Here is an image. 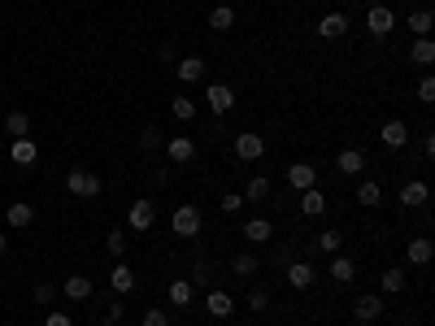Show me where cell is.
Masks as SVG:
<instances>
[{
  "instance_id": "cell-1",
  "label": "cell",
  "mask_w": 435,
  "mask_h": 326,
  "mask_svg": "<svg viewBox=\"0 0 435 326\" xmlns=\"http://www.w3.org/2000/svg\"><path fill=\"white\" fill-rule=\"evenodd\" d=\"M66 187H70V196H79V200H96L100 196V174L87 170V165H74L66 174Z\"/></svg>"
},
{
  "instance_id": "cell-2",
  "label": "cell",
  "mask_w": 435,
  "mask_h": 326,
  "mask_svg": "<svg viewBox=\"0 0 435 326\" xmlns=\"http://www.w3.org/2000/svg\"><path fill=\"white\" fill-rule=\"evenodd\" d=\"M170 231H174L178 239L200 235V209H196V205H178V209H174V218H170Z\"/></svg>"
},
{
  "instance_id": "cell-3",
  "label": "cell",
  "mask_w": 435,
  "mask_h": 326,
  "mask_svg": "<svg viewBox=\"0 0 435 326\" xmlns=\"http://www.w3.org/2000/svg\"><path fill=\"white\" fill-rule=\"evenodd\" d=\"M383 309H388V300H383L379 291H366V296L353 300V318H357V322H379Z\"/></svg>"
},
{
  "instance_id": "cell-4",
  "label": "cell",
  "mask_w": 435,
  "mask_h": 326,
  "mask_svg": "<svg viewBox=\"0 0 435 326\" xmlns=\"http://www.w3.org/2000/svg\"><path fill=\"white\" fill-rule=\"evenodd\" d=\"M366 27H370V35H374V39H383V35H392V31H396V13H392L388 5H370Z\"/></svg>"
},
{
  "instance_id": "cell-5",
  "label": "cell",
  "mask_w": 435,
  "mask_h": 326,
  "mask_svg": "<svg viewBox=\"0 0 435 326\" xmlns=\"http://www.w3.org/2000/svg\"><path fill=\"white\" fill-rule=\"evenodd\" d=\"M204 105H209V109L222 118V113L235 109V92L226 87V83H209V87H204Z\"/></svg>"
},
{
  "instance_id": "cell-6",
  "label": "cell",
  "mask_w": 435,
  "mask_h": 326,
  "mask_svg": "<svg viewBox=\"0 0 435 326\" xmlns=\"http://www.w3.org/2000/svg\"><path fill=\"white\" fill-rule=\"evenodd\" d=\"M288 183H292L296 192L318 187V165H314V161H296V165H288Z\"/></svg>"
},
{
  "instance_id": "cell-7",
  "label": "cell",
  "mask_w": 435,
  "mask_h": 326,
  "mask_svg": "<svg viewBox=\"0 0 435 326\" xmlns=\"http://www.w3.org/2000/svg\"><path fill=\"white\" fill-rule=\"evenodd\" d=\"M126 222H131V231H148L152 222H157V205H152V200H131Z\"/></svg>"
},
{
  "instance_id": "cell-8",
  "label": "cell",
  "mask_w": 435,
  "mask_h": 326,
  "mask_svg": "<svg viewBox=\"0 0 435 326\" xmlns=\"http://www.w3.org/2000/svg\"><path fill=\"white\" fill-rule=\"evenodd\" d=\"M314 279H318V270L310 265V257L288 265V287H296V291H310V287H314Z\"/></svg>"
},
{
  "instance_id": "cell-9",
  "label": "cell",
  "mask_w": 435,
  "mask_h": 326,
  "mask_svg": "<svg viewBox=\"0 0 435 326\" xmlns=\"http://www.w3.org/2000/svg\"><path fill=\"white\" fill-rule=\"evenodd\" d=\"M196 157V144L188 139V135H174V139H166V161L170 165H188Z\"/></svg>"
},
{
  "instance_id": "cell-10",
  "label": "cell",
  "mask_w": 435,
  "mask_h": 326,
  "mask_svg": "<svg viewBox=\"0 0 435 326\" xmlns=\"http://www.w3.org/2000/svg\"><path fill=\"white\" fill-rule=\"evenodd\" d=\"M266 153V139L257 135V131H244V135H235V157L240 161H257Z\"/></svg>"
},
{
  "instance_id": "cell-11",
  "label": "cell",
  "mask_w": 435,
  "mask_h": 326,
  "mask_svg": "<svg viewBox=\"0 0 435 326\" xmlns=\"http://www.w3.org/2000/svg\"><path fill=\"white\" fill-rule=\"evenodd\" d=\"M326 274H331V283H336V287H348V283L357 279V265H353V257L336 253V257H331V265H326Z\"/></svg>"
},
{
  "instance_id": "cell-12",
  "label": "cell",
  "mask_w": 435,
  "mask_h": 326,
  "mask_svg": "<svg viewBox=\"0 0 435 326\" xmlns=\"http://www.w3.org/2000/svg\"><path fill=\"white\" fill-rule=\"evenodd\" d=\"M204 309H209V318H231L235 313V300L226 296L222 287H209V291H204Z\"/></svg>"
},
{
  "instance_id": "cell-13",
  "label": "cell",
  "mask_w": 435,
  "mask_h": 326,
  "mask_svg": "<svg viewBox=\"0 0 435 326\" xmlns=\"http://www.w3.org/2000/svg\"><path fill=\"white\" fill-rule=\"evenodd\" d=\"M379 139L388 144V148H405V144H409V127H405L400 118H388V122L379 127Z\"/></svg>"
},
{
  "instance_id": "cell-14",
  "label": "cell",
  "mask_w": 435,
  "mask_h": 326,
  "mask_svg": "<svg viewBox=\"0 0 435 326\" xmlns=\"http://www.w3.org/2000/svg\"><path fill=\"white\" fill-rule=\"evenodd\" d=\"M427 196H431V187H427L422 179H409V183L400 187V205H405V209H422Z\"/></svg>"
},
{
  "instance_id": "cell-15",
  "label": "cell",
  "mask_w": 435,
  "mask_h": 326,
  "mask_svg": "<svg viewBox=\"0 0 435 326\" xmlns=\"http://www.w3.org/2000/svg\"><path fill=\"white\" fill-rule=\"evenodd\" d=\"M405 257H409V265H431L435 244H431L427 235H414V239H409V248H405Z\"/></svg>"
},
{
  "instance_id": "cell-16",
  "label": "cell",
  "mask_w": 435,
  "mask_h": 326,
  "mask_svg": "<svg viewBox=\"0 0 435 326\" xmlns=\"http://www.w3.org/2000/svg\"><path fill=\"white\" fill-rule=\"evenodd\" d=\"M336 170H340V174H348V179H353V174H362V170H366V153H362V148H340Z\"/></svg>"
},
{
  "instance_id": "cell-17",
  "label": "cell",
  "mask_w": 435,
  "mask_h": 326,
  "mask_svg": "<svg viewBox=\"0 0 435 326\" xmlns=\"http://www.w3.org/2000/svg\"><path fill=\"white\" fill-rule=\"evenodd\" d=\"M318 35H322V39H344V35H348V13H326V18L318 22Z\"/></svg>"
},
{
  "instance_id": "cell-18",
  "label": "cell",
  "mask_w": 435,
  "mask_h": 326,
  "mask_svg": "<svg viewBox=\"0 0 435 326\" xmlns=\"http://www.w3.org/2000/svg\"><path fill=\"white\" fill-rule=\"evenodd\" d=\"M166 300H170V305H174V309H188V305H192V300H196V287H192L188 279H174V283L166 287Z\"/></svg>"
},
{
  "instance_id": "cell-19",
  "label": "cell",
  "mask_w": 435,
  "mask_h": 326,
  "mask_svg": "<svg viewBox=\"0 0 435 326\" xmlns=\"http://www.w3.org/2000/svg\"><path fill=\"white\" fill-rule=\"evenodd\" d=\"M5 222H9L13 231H22V227H31V222H35V209L27 205V200H13V205L5 209Z\"/></svg>"
},
{
  "instance_id": "cell-20",
  "label": "cell",
  "mask_w": 435,
  "mask_h": 326,
  "mask_svg": "<svg viewBox=\"0 0 435 326\" xmlns=\"http://www.w3.org/2000/svg\"><path fill=\"white\" fill-rule=\"evenodd\" d=\"M178 79H183V83H200L204 79V70H209V61H200V57H178Z\"/></svg>"
},
{
  "instance_id": "cell-21",
  "label": "cell",
  "mask_w": 435,
  "mask_h": 326,
  "mask_svg": "<svg viewBox=\"0 0 435 326\" xmlns=\"http://www.w3.org/2000/svg\"><path fill=\"white\" fill-rule=\"evenodd\" d=\"M9 157H13V165H35V161H39V148H35V139L27 135V139H13Z\"/></svg>"
},
{
  "instance_id": "cell-22",
  "label": "cell",
  "mask_w": 435,
  "mask_h": 326,
  "mask_svg": "<svg viewBox=\"0 0 435 326\" xmlns=\"http://www.w3.org/2000/svg\"><path fill=\"white\" fill-rule=\"evenodd\" d=\"M109 287H114L118 296H131V291H135V270H131V265H114V270H109Z\"/></svg>"
},
{
  "instance_id": "cell-23",
  "label": "cell",
  "mask_w": 435,
  "mask_h": 326,
  "mask_svg": "<svg viewBox=\"0 0 435 326\" xmlns=\"http://www.w3.org/2000/svg\"><path fill=\"white\" fill-rule=\"evenodd\" d=\"M270 235H274L270 218H248V222H244V239H248V244H270Z\"/></svg>"
},
{
  "instance_id": "cell-24",
  "label": "cell",
  "mask_w": 435,
  "mask_h": 326,
  "mask_svg": "<svg viewBox=\"0 0 435 326\" xmlns=\"http://www.w3.org/2000/svg\"><path fill=\"white\" fill-rule=\"evenodd\" d=\"M405 283H409V274H405V270H396V265L379 274V287H383V296H400V291H405Z\"/></svg>"
},
{
  "instance_id": "cell-25",
  "label": "cell",
  "mask_w": 435,
  "mask_h": 326,
  "mask_svg": "<svg viewBox=\"0 0 435 326\" xmlns=\"http://www.w3.org/2000/svg\"><path fill=\"white\" fill-rule=\"evenodd\" d=\"M300 213H305V218H322V213H326V196H322L318 187L300 192Z\"/></svg>"
},
{
  "instance_id": "cell-26",
  "label": "cell",
  "mask_w": 435,
  "mask_h": 326,
  "mask_svg": "<svg viewBox=\"0 0 435 326\" xmlns=\"http://www.w3.org/2000/svg\"><path fill=\"white\" fill-rule=\"evenodd\" d=\"M357 205H366V209H379V205H383V187H379L374 179L357 183Z\"/></svg>"
},
{
  "instance_id": "cell-27",
  "label": "cell",
  "mask_w": 435,
  "mask_h": 326,
  "mask_svg": "<svg viewBox=\"0 0 435 326\" xmlns=\"http://www.w3.org/2000/svg\"><path fill=\"white\" fill-rule=\"evenodd\" d=\"M61 291H66L70 300H87V296H92V279H87V274H70V279L61 283Z\"/></svg>"
},
{
  "instance_id": "cell-28",
  "label": "cell",
  "mask_w": 435,
  "mask_h": 326,
  "mask_svg": "<svg viewBox=\"0 0 435 326\" xmlns=\"http://www.w3.org/2000/svg\"><path fill=\"white\" fill-rule=\"evenodd\" d=\"M5 131H9L13 139H27V135H31V118L22 113V109H13V113L5 118Z\"/></svg>"
},
{
  "instance_id": "cell-29",
  "label": "cell",
  "mask_w": 435,
  "mask_h": 326,
  "mask_svg": "<svg viewBox=\"0 0 435 326\" xmlns=\"http://www.w3.org/2000/svg\"><path fill=\"white\" fill-rule=\"evenodd\" d=\"M431 27H435L431 9H414V13H409V31H414L418 39H427V35H431Z\"/></svg>"
},
{
  "instance_id": "cell-30",
  "label": "cell",
  "mask_w": 435,
  "mask_h": 326,
  "mask_svg": "<svg viewBox=\"0 0 435 326\" xmlns=\"http://www.w3.org/2000/svg\"><path fill=\"white\" fill-rule=\"evenodd\" d=\"M409 61H414V65H422V70L435 61V44H431V35H427V39H418L414 48H409Z\"/></svg>"
},
{
  "instance_id": "cell-31",
  "label": "cell",
  "mask_w": 435,
  "mask_h": 326,
  "mask_svg": "<svg viewBox=\"0 0 435 326\" xmlns=\"http://www.w3.org/2000/svg\"><path fill=\"white\" fill-rule=\"evenodd\" d=\"M257 270H262V265H257V257H252V253H235V261H231V274H235V279H252Z\"/></svg>"
},
{
  "instance_id": "cell-32",
  "label": "cell",
  "mask_w": 435,
  "mask_h": 326,
  "mask_svg": "<svg viewBox=\"0 0 435 326\" xmlns=\"http://www.w3.org/2000/svg\"><path fill=\"white\" fill-rule=\"evenodd\" d=\"M231 27H235V9L231 5H218L209 13V31H231Z\"/></svg>"
},
{
  "instance_id": "cell-33",
  "label": "cell",
  "mask_w": 435,
  "mask_h": 326,
  "mask_svg": "<svg viewBox=\"0 0 435 326\" xmlns=\"http://www.w3.org/2000/svg\"><path fill=\"white\" fill-rule=\"evenodd\" d=\"M244 200H270V179H266V174H252V179H248Z\"/></svg>"
},
{
  "instance_id": "cell-34",
  "label": "cell",
  "mask_w": 435,
  "mask_h": 326,
  "mask_svg": "<svg viewBox=\"0 0 435 326\" xmlns=\"http://www.w3.org/2000/svg\"><path fill=\"white\" fill-rule=\"evenodd\" d=\"M170 113H174L178 122H192V118H196V100H188V96H174V100H170Z\"/></svg>"
},
{
  "instance_id": "cell-35",
  "label": "cell",
  "mask_w": 435,
  "mask_h": 326,
  "mask_svg": "<svg viewBox=\"0 0 435 326\" xmlns=\"http://www.w3.org/2000/svg\"><path fill=\"white\" fill-rule=\"evenodd\" d=\"M188 283L209 291V287H214V265H209V261H196V270H192V279H188Z\"/></svg>"
},
{
  "instance_id": "cell-36",
  "label": "cell",
  "mask_w": 435,
  "mask_h": 326,
  "mask_svg": "<svg viewBox=\"0 0 435 326\" xmlns=\"http://www.w3.org/2000/svg\"><path fill=\"white\" fill-rule=\"evenodd\" d=\"M340 244H344V235H340V231H322V235L314 239V248H322V253H331V257L340 253Z\"/></svg>"
},
{
  "instance_id": "cell-37",
  "label": "cell",
  "mask_w": 435,
  "mask_h": 326,
  "mask_svg": "<svg viewBox=\"0 0 435 326\" xmlns=\"http://www.w3.org/2000/svg\"><path fill=\"white\" fill-rule=\"evenodd\" d=\"M244 205H248V200H244V196H240V192H226V196H222V200H218V209H222V213H240V209H244Z\"/></svg>"
},
{
  "instance_id": "cell-38",
  "label": "cell",
  "mask_w": 435,
  "mask_h": 326,
  "mask_svg": "<svg viewBox=\"0 0 435 326\" xmlns=\"http://www.w3.org/2000/svg\"><path fill=\"white\" fill-rule=\"evenodd\" d=\"M248 309H257V313L270 309V287H252L248 291Z\"/></svg>"
},
{
  "instance_id": "cell-39",
  "label": "cell",
  "mask_w": 435,
  "mask_h": 326,
  "mask_svg": "<svg viewBox=\"0 0 435 326\" xmlns=\"http://www.w3.org/2000/svg\"><path fill=\"white\" fill-rule=\"evenodd\" d=\"M140 148H161V127H144L140 131Z\"/></svg>"
},
{
  "instance_id": "cell-40",
  "label": "cell",
  "mask_w": 435,
  "mask_h": 326,
  "mask_svg": "<svg viewBox=\"0 0 435 326\" xmlns=\"http://www.w3.org/2000/svg\"><path fill=\"white\" fill-rule=\"evenodd\" d=\"M105 248H109V253H114V257H122V253H126V231H109V239H105Z\"/></svg>"
},
{
  "instance_id": "cell-41",
  "label": "cell",
  "mask_w": 435,
  "mask_h": 326,
  "mask_svg": "<svg viewBox=\"0 0 435 326\" xmlns=\"http://www.w3.org/2000/svg\"><path fill=\"white\" fill-rule=\"evenodd\" d=\"M140 326H170V313H166V309H148V313L140 318Z\"/></svg>"
},
{
  "instance_id": "cell-42",
  "label": "cell",
  "mask_w": 435,
  "mask_h": 326,
  "mask_svg": "<svg viewBox=\"0 0 435 326\" xmlns=\"http://www.w3.org/2000/svg\"><path fill=\"white\" fill-rule=\"evenodd\" d=\"M418 100H422V105H431V100H435V79H431V74H422V83H418Z\"/></svg>"
},
{
  "instance_id": "cell-43",
  "label": "cell",
  "mask_w": 435,
  "mask_h": 326,
  "mask_svg": "<svg viewBox=\"0 0 435 326\" xmlns=\"http://www.w3.org/2000/svg\"><path fill=\"white\" fill-rule=\"evenodd\" d=\"M53 300H57V287H53V283H39V287H35V305H53Z\"/></svg>"
},
{
  "instance_id": "cell-44",
  "label": "cell",
  "mask_w": 435,
  "mask_h": 326,
  "mask_svg": "<svg viewBox=\"0 0 435 326\" xmlns=\"http://www.w3.org/2000/svg\"><path fill=\"white\" fill-rule=\"evenodd\" d=\"M105 322H122V300H105Z\"/></svg>"
},
{
  "instance_id": "cell-45",
  "label": "cell",
  "mask_w": 435,
  "mask_h": 326,
  "mask_svg": "<svg viewBox=\"0 0 435 326\" xmlns=\"http://www.w3.org/2000/svg\"><path fill=\"white\" fill-rule=\"evenodd\" d=\"M44 326H74V318H70V313H61V309H53V313L44 318Z\"/></svg>"
},
{
  "instance_id": "cell-46",
  "label": "cell",
  "mask_w": 435,
  "mask_h": 326,
  "mask_svg": "<svg viewBox=\"0 0 435 326\" xmlns=\"http://www.w3.org/2000/svg\"><path fill=\"white\" fill-rule=\"evenodd\" d=\"M161 61H178V48L174 44H161Z\"/></svg>"
},
{
  "instance_id": "cell-47",
  "label": "cell",
  "mask_w": 435,
  "mask_h": 326,
  "mask_svg": "<svg viewBox=\"0 0 435 326\" xmlns=\"http://www.w3.org/2000/svg\"><path fill=\"white\" fill-rule=\"evenodd\" d=\"M9 253V235H0V257H5Z\"/></svg>"
},
{
  "instance_id": "cell-48",
  "label": "cell",
  "mask_w": 435,
  "mask_h": 326,
  "mask_svg": "<svg viewBox=\"0 0 435 326\" xmlns=\"http://www.w3.org/2000/svg\"><path fill=\"white\" fill-rule=\"evenodd\" d=\"M218 5H222V0H218Z\"/></svg>"
}]
</instances>
